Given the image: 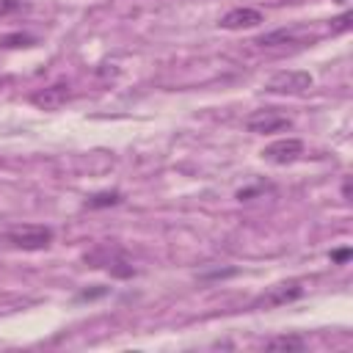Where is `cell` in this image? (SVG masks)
<instances>
[{
  "instance_id": "obj_7",
  "label": "cell",
  "mask_w": 353,
  "mask_h": 353,
  "mask_svg": "<svg viewBox=\"0 0 353 353\" xmlns=\"http://www.w3.org/2000/svg\"><path fill=\"white\" fill-rule=\"evenodd\" d=\"M69 97H72V88H69L66 83H55V85H47V88L36 91V94L30 97V102H33L36 108H41V110H58L61 105H66Z\"/></svg>"
},
{
  "instance_id": "obj_9",
  "label": "cell",
  "mask_w": 353,
  "mask_h": 353,
  "mask_svg": "<svg viewBox=\"0 0 353 353\" xmlns=\"http://www.w3.org/2000/svg\"><path fill=\"white\" fill-rule=\"evenodd\" d=\"M298 41H301V33L295 28H279V30H270L254 39L256 47H279V44H298Z\"/></svg>"
},
{
  "instance_id": "obj_1",
  "label": "cell",
  "mask_w": 353,
  "mask_h": 353,
  "mask_svg": "<svg viewBox=\"0 0 353 353\" xmlns=\"http://www.w3.org/2000/svg\"><path fill=\"white\" fill-rule=\"evenodd\" d=\"M85 262H88L91 268L108 270V273L116 276V279H130V276L135 273V268H132L127 251L119 248L116 243H102V245H97L94 251L85 254Z\"/></svg>"
},
{
  "instance_id": "obj_10",
  "label": "cell",
  "mask_w": 353,
  "mask_h": 353,
  "mask_svg": "<svg viewBox=\"0 0 353 353\" xmlns=\"http://www.w3.org/2000/svg\"><path fill=\"white\" fill-rule=\"evenodd\" d=\"M262 347H265V350H279V353H295V350H303L306 342H303V336H298V334H279V336L265 339Z\"/></svg>"
},
{
  "instance_id": "obj_14",
  "label": "cell",
  "mask_w": 353,
  "mask_h": 353,
  "mask_svg": "<svg viewBox=\"0 0 353 353\" xmlns=\"http://www.w3.org/2000/svg\"><path fill=\"white\" fill-rule=\"evenodd\" d=\"M350 19H353L350 11H345L342 17H336L334 25H331V33H342V30H347V28H350Z\"/></svg>"
},
{
  "instance_id": "obj_5",
  "label": "cell",
  "mask_w": 353,
  "mask_h": 353,
  "mask_svg": "<svg viewBox=\"0 0 353 353\" xmlns=\"http://www.w3.org/2000/svg\"><path fill=\"white\" fill-rule=\"evenodd\" d=\"M259 154L268 163H273V165H290V163H295L303 154V141H298V138H279V141L268 143Z\"/></svg>"
},
{
  "instance_id": "obj_6",
  "label": "cell",
  "mask_w": 353,
  "mask_h": 353,
  "mask_svg": "<svg viewBox=\"0 0 353 353\" xmlns=\"http://www.w3.org/2000/svg\"><path fill=\"white\" fill-rule=\"evenodd\" d=\"M290 124H292L290 116L279 113L276 108L254 110V113L245 119V130H248V132H281V130H287Z\"/></svg>"
},
{
  "instance_id": "obj_15",
  "label": "cell",
  "mask_w": 353,
  "mask_h": 353,
  "mask_svg": "<svg viewBox=\"0 0 353 353\" xmlns=\"http://www.w3.org/2000/svg\"><path fill=\"white\" fill-rule=\"evenodd\" d=\"M331 259H334V262H347V259H350V248H339V251H331Z\"/></svg>"
},
{
  "instance_id": "obj_13",
  "label": "cell",
  "mask_w": 353,
  "mask_h": 353,
  "mask_svg": "<svg viewBox=\"0 0 353 353\" xmlns=\"http://www.w3.org/2000/svg\"><path fill=\"white\" fill-rule=\"evenodd\" d=\"M28 3L25 0H0V17H11L17 11H22Z\"/></svg>"
},
{
  "instance_id": "obj_11",
  "label": "cell",
  "mask_w": 353,
  "mask_h": 353,
  "mask_svg": "<svg viewBox=\"0 0 353 353\" xmlns=\"http://www.w3.org/2000/svg\"><path fill=\"white\" fill-rule=\"evenodd\" d=\"M119 201H121V193H119V190H105V193L91 196V199L85 201V207H88V210H99V207H113V204H119Z\"/></svg>"
},
{
  "instance_id": "obj_2",
  "label": "cell",
  "mask_w": 353,
  "mask_h": 353,
  "mask_svg": "<svg viewBox=\"0 0 353 353\" xmlns=\"http://www.w3.org/2000/svg\"><path fill=\"white\" fill-rule=\"evenodd\" d=\"M6 243L22 251H41L52 243V229L41 223H17L6 232Z\"/></svg>"
},
{
  "instance_id": "obj_4",
  "label": "cell",
  "mask_w": 353,
  "mask_h": 353,
  "mask_svg": "<svg viewBox=\"0 0 353 353\" xmlns=\"http://www.w3.org/2000/svg\"><path fill=\"white\" fill-rule=\"evenodd\" d=\"M306 88H312V74L309 72H298V69L276 72L265 83L268 94H303Z\"/></svg>"
},
{
  "instance_id": "obj_12",
  "label": "cell",
  "mask_w": 353,
  "mask_h": 353,
  "mask_svg": "<svg viewBox=\"0 0 353 353\" xmlns=\"http://www.w3.org/2000/svg\"><path fill=\"white\" fill-rule=\"evenodd\" d=\"M36 44L33 36L28 33H8V36H0V47H30Z\"/></svg>"
},
{
  "instance_id": "obj_8",
  "label": "cell",
  "mask_w": 353,
  "mask_h": 353,
  "mask_svg": "<svg viewBox=\"0 0 353 353\" xmlns=\"http://www.w3.org/2000/svg\"><path fill=\"white\" fill-rule=\"evenodd\" d=\"M262 22V11H256V8H245V6H240V8H232V11H226L223 17H221V28H226V30H243V28H254V25H259Z\"/></svg>"
},
{
  "instance_id": "obj_3",
  "label": "cell",
  "mask_w": 353,
  "mask_h": 353,
  "mask_svg": "<svg viewBox=\"0 0 353 353\" xmlns=\"http://www.w3.org/2000/svg\"><path fill=\"white\" fill-rule=\"evenodd\" d=\"M306 281L303 279H287V281H279L273 287H268L262 295H256L251 301V309H273V306H284V303H292L303 295V287Z\"/></svg>"
}]
</instances>
